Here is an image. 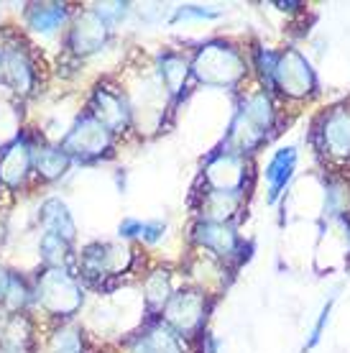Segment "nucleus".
<instances>
[{
	"label": "nucleus",
	"instance_id": "obj_1",
	"mask_svg": "<svg viewBox=\"0 0 350 353\" xmlns=\"http://www.w3.org/2000/svg\"><path fill=\"white\" fill-rule=\"evenodd\" d=\"M36 300L46 312L67 318L82 307V287L64 266H49L36 279Z\"/></svg>",
	"mask_w": 350,
	"mask_h": 353
},
{
	"label": "nucleus",
	"instance_id": "obj_2",
	"mask_svg": "<svg viewBox=\"0 0 350 353\" xmlns=\"http://www.w3.org/2000/svg\"><path fill=\"white\" fill-rule=\"evenodd\" d=\"M271 100L266 92H256L248 97L230 125V143L236 146L233 154L251 151L256 143H261L263 136L271 128Z\"/></svg>",
	"mask_w": 350,
	"mask_h": 353
},
{
	"label": "nucleus",
	"instance_id": "obj_3",
	"mask_svg": "<svg viewBox=\"0 0 350 353\" xmlns=\"http://www.w3.org/2000/svg\"><path fill=\"white\" fill-rule=\"evenodd\" d=\"M192 70L197 74V80L205 82V85H220V88H225V85H236L243 77L245 67L236 49L215 41V44L202 46L200 54L194 57Z\"/></svg>",
	"mask_w": 350,
	"mask_h": 353
},
{
	"label": "nucleus",
	"instance_id": "obj_4",
	"mask_svg": "<svg viewBox=\"0 0 350 353\" xmlns=\"http://www.w3.org/2000/svg\"><path fill=\"white\" fill-rule=\"evenodd\" d=\"M107 149H110V131L92 113L77 118V123L72 125L70 133L61 141V151L70 159L79 161L95 159V157H100Z\"/></svg>",
	"mask_w": 350,
	"mask_h": 353
},
{
	"label": "nucleus",
	"instance_id": "obj_5",
	"mask_svg": "<svg viewBox=\"0 0 350 353\" xmlns=\"http://www.w3.org/2000/svg\"><path fill=\"white\" fill-rule=\"evenodd\" d=\"M131 261V251L125 246H115V243H92L82 251L79 266L85 276H115L128 269Z\"/></svg>",
	"mask_w": 350,
	"mask_h": 353
},
{
	"label": "nucleus",
	"instance_id": "obj_6",
	"mask_svg": "<svg viewBox=\"0 0 350 353\" xmlns=\"http://www.w3.org/2000/svg\"><path fill=\"white\" fill-rule=\"evenodd\" d=\"M107 31H110V26L97 16V10L79 13L77 21H74V26H72V36H70L72 52L79 54V57L100 52L107 41Z\"/></svg>",
	"mask_w": 350,
	"mask_h": 353
},
{
	"label": "nucleus",
	"instance_id": "obj_7",
	"mask_svg": "<svg viewBox=\"0 0 350 353\" xmlns=\"http://www.w3.org/2000/svg\"><path fill=\"white\" fill-rule=\"evenodd\" d=\"M274 77L281 85V90L291 97H302L312 90V70L305 62V57L299 52H294V49H289L287 54L279 57Z\"/></svg>",
	"mask_w": 350,
	"mask_h": 353
},
{
	"label": "nucleus",
	"instance_id": "obj_8",
	"mask_svg": "<svg viewBox=\"0 0 350 353\" xmlns=\"http://www.w3.org/2000/svg\"><path fill=\"white\" fill-rule=\"evenodd\" d=\"M205 176H207V182L212 185V190H218V192H240V190H243V179H245L243 159H240L238 154H233V151L218 154V157L207 164Z\"/></svg>",
	"mask_w": 350,
	"mask_h": 353
},
{
	"label": "nucleus",
	"instance_id": "obj_9",
	"mask_svg": "<svg viewBox=\"0 0 350 353\" xmlns=\"http://www.w3.org/2000/svg\"><path fill=\"white\" fill-rule=\"evenodd\" d=\"M31 164H34V149H31V143L26 139L18 136L16 141H10L0 154V182L13 187V190L21 187Z\"/></svg>",
	"mask_w": 350,
	"mask_h": 353
},
{
	"label": "nucleus",
	"instance_id": "obj_10",
	"mask_svg": "<svg viewBox=\"0 0 350 353\" xmlns=\"http://www.w3.org/2000/svg\"><path fill=\"white\" fill-rule=\"evenodd\" d=\"M167 320L179 333H189L194 327H200L205 320V300L200 292H179L174 300L169 302Z\"/></svg>",
	"mask_w": 350,
	"mask_h": 353
},
{
	"label": "nucleus",
	"instance_id": "obj_11",
	"mask_svg": "<svg viewBox=\"0 0 350 353\" xmlns=\"http://www.w3.org/2000/svg\"><path fill=\"white\" fill-rule=\"evenodd\" d=\"M92 115L105 125L107 131L113 133V131H123L128 125L131 110H128L125 100L118 92L100 88L95 90V97H92Z\"/></svg>",
	"mask_w": 350,
	"mask_h": 353
},
{
	"label": "nucleus",
	"instance_id": "obj_12",
	"mask_svg": "<svg viewBox=\"0 0 350 353\" xmlns=\"http://www.w3.org/2000/svg\"><path fill=\"white\" fill-rule=\"evenodd\" d=\"M0 74L16 92H28L34 85V67L28 62L26 52L18 46H6L0 52Z\"/></svg>",
	"mask_w": 350,
	"mask_h": 353
},
{
	"label": "nucleus",
	"instance_id": "obj_13",
	"mask_svg": "<svg viewBox=\"0 0 350 353\" xmlns=\"http://www.w3.org/2000/svg\"><path fill=\"white\" fill-rule=\"evenodd\" d=\"M194 239L223 259L233 256L238 251V233L230 225H225V223H212V221L200 223L194 228Z\"/></svg>",
	"mask_w": 350,
	"mask_h": 353
},
{
	"label": "nucleus",
	"instance_id": "obj_14",
	"mask_svg": "<svg viewBox=\"0 0 350 353\" xmlns=\"http://www.w3.org/2000/svg\"><path fill=\"white\" fill-rule=\"evenodd\" d=\"M41 225L46 228V233H52V236H59L61 241H67L72 243L74 236H77V225L72 221V212L67 210V205L52 197V200H46L41 205Z\"/></svg>",
	"mask_w": 350,
	"mask_h": 353
},
{
	"label": "nucleus",
	"instance_id": "obj_15",
	"mask_svg": "<svg viewBox=\"0 0 350 353\" xmlns=\"http://www.w3.org/2000/svg\"><path fill=\"white\" fill-rule=\"evenodd\" d=\"M67 16H70L67 6H61V3H44V6H31L28 8L26 23L28 28H34L36 34L52 36L64 26Z\"/></svg>",
	"mask_w": 350,
	"mask_h": 353
},
{
	"label": "nucleus",
	"instance_id": "obj_16",
	"mask_svg": "<svg viewBox=\"0 0 350 353\" xmlns=\"http://www.w3.org/2000/svg\"><path fill=\"white\" fill-rule=\"evenodd\" d=\"M294 161H297V151L294 149H281L276 151V157L269 161L266 167V179H269V203L279 200L281 190L287 187L294 172Z\"/></svg>",
	"mask_w": 350,
	"mask_h": 353
},
{
	"label": "nucleus",
	"instance_id": "obj_17",
	"mask_svg": "<svg viewBox=\"0 0 350 353\" xmlns=\"http://www.w3.org/2000/svg\"><path fill=\"white\" fill-rule=\"evenodd\" d=\"M325 146L333 154H350V115L345 113H333L325 121Z\"/></svg>",
	"mask_w": 350,
	"mask_h": 353
},
{
	"label": "nucleus",
	"instance_id": "obj_18",
	"mask_svg": "<svg viewBox=\"0 0 350 353\" xmlns=\"http://www.w3.org/2000/svg\"><path fill=\"white\" fill-rule=\"evenodd\" d=\"M34 164H36V172H39V176L52 182V179H59V176L67 174V169H70L72 159L61 149L44 146V149L34 151Z\"/></svg>",
	"mask_w": 350,
	"mask_h": 353
},
{
	"label": "nucleus",
	"instance_id": "obj_19",
	"mask_svg": "<svg viewBox=\"0 0 350 353\" xmlns=\"http://www.w3.org/2000/svg\"><path fill=\"white\" fill-rule=\"evenodd\" d=\"M238 203H240V192H218V190H212L205 197L202 210L212 223H225V218H230L236 212Z\"/></svg>",
	"mask_w": 350,
	"mask_h": 353
},
{
	"label": "nucleus",
	"instance_id": "obj_20",
	"mask_svg": "<svg viewBox=\"0 0 350 353\" xmlns=\"http://www.w3.org/2000/svg\"><path fill=\"white\" fill-rule=\"evenodd\" d=\"M133 353H182V345L169 327H156L141 338Z\"/></svg>",
	"mask_w": 350,
	"mask_h": 353
},
{
	"label": "nucleus",
	"instance_id": "obj_21",
	"mask_svg": "<svg viewBox=\"0 0 350 353\" xmlns=\"http://www.w3.org/2000/svg\"><path fill=\"white\" fill-rule=\"evenodd\" d=\"M161 77L164 85L169 88V92H179L187 77V62L176 54H164L161 57Z\"/></svg>",
	"mask_w": 350,
	"mask_h": 353
},
{
	"label": "nucleus",
	"instance_id": "obj_22",
	"mask_svg": "<svg viewBox=\"0 0 350 353\" xmlns=\"http://www.w3.org/2000/svg\"><path fill=\"white\" fill-rule=\"evenodd\" d=\"M41 256L49 266H64L67 256H70V243L67 241H61L59 236H52V233H44V239H41Z\"/></svg>",
	"mask_w": 350,
	"mask_h": 353
},
{
	"label": "nucleus",
	"instance_id": "obj_23",
	"mask_svg": "<svg viewBox=\"0 0 350 353\" xmlns=\"http://www.w3.org/2000/svg\"><path fill=\"white\" fill-rule=\"evenodd\" d=\"M169 276L167 274H161V272H154L146 279V302H149V307L158 310V307H164L169 302Z\"/></svg>",
	"mask_w": 350,
	"mask_h": 353
},
{
	"label": "nucleus",
	"instance_id": "obj_24",
	"mask_svg": "<svg viewBox=\"0 0 350 353\" xmlns=\"http://www.w3.org/2000/svg\"><path fill=\"white\" fill-rule=\"evenodd\" d=\"M31 300V292L26 290V284L21 276H10V284H8V292H6V302H8L10 307H21V305H26Z\"/></svg>",
	"mask_w": 350,
	"mask_h": 353
},
{
	"label": "nucleus",
	"instance_id": "obj_25",
	"mask_svg": "<svg viewBox=\"0 0 350 353\" xmlns=\"http://www.w3.org/2000/svg\"><path fill=\"white\" fill-rule=\"evenodd\" d=\"M52 353H82L77 333L74 330H61L59 336H56V341H54Z\"/></svg>",
	"mask_w": 350,
	"mask_h": 353
},
{
	"label": "nucleus",
	"instance_id": "obj_26",
	"mask_svg": "<svg viewBox=\"0 0 350 353\" xmlns=\"http://www.w3.org/2000/svg\"><path fill=\"white\" fill-rule=\"evenodd\" d=\"M97 16L105 21L107 26L110 23H118L121 18H125V13H128V6L125 3H105V6H97Z\"/></svg>",
	"mask_w": 350,
	"mask_h": 353
},
{
	"label": "nucleus",
	"instance_id": "obj_27",
	"mask_svg": "<svg viewBox=\"0 0 350 353\" xmlns=\"http://www.w3.org/2000/svg\"><path fill=\"white\" fill-rule=\"evenodd\" d=\"M276 62H279V57L271 52H266V49H261L258 52V67H261V72L271 80L274 77V72H276Z\"/></svg>",
	"mask_w": 350,
	"mask_h": 353
},
{
	"label": "nucleus",
	"instance_id": "obj_28",
	"mask_svg": "<svg viewBox=\"0 0 350 353\" xmlns=\"http://www.w3.org/2000/svg\"><path fill=\"white\" fill-rule=\"evenodd\" d=\"M161 233H164V223H143L141 225V236L138 239H143L146 243H156L158 239H161Z\"/></svg>",
	"mask_w": 350,
	"mask_h": 353
},
{
	"label": "nucleus",
	"instance_id": "obj_29",
	"mask_svg": "<svg viewBox=\"0 0 350 353\" xmlns=\"http://www.w3.org/2000/svg\"><path fill=\"white\" fill-rule=\"evenodd\" d=\"M141 225H143V223L136 221V218H125V221L121 223V236L123 239H138Z\"/></svg>",
	"mask_w": 350,
	"mask_h": 353
},
{
	"label": "nucleus",
	"instance_id": "obj_30",
	"mask_svg": "<svg viewBox=\"0 0 350 353\" xmlns=\"http://www.w3.org/2000/svg\"><path fill=\"white\" fill-rule=\"evenodd\" d=\"M327 315H330V305H327V307L322 310V315H320V320H317V325H315V330H312V341H309V348H312V345L317 343V341H320V336H322V327H325V323H327Z\"/></svg>",
	"mask_w": 350,
	"mask_h": 353
},
{
	"label": "nucleus",
	"instance_id": "obj_31",
	"mask_svg": "<svg viewBox=\"0 0 350 353\" xmlns=\"http://www.w3.org/2000/svg\"><path fill=\"white\" fill-rule=\"evenodd\" d=\"M10 276H13V274H8L3 266H0V300H6V292H8Z\"/></svg>",
	"mask_w": 350,
	"mask_h": 353
},
{
	"label": "nucleus",
	"instance_id": "obj_32",
	"mask_svg": "<svg viewBox=\"0 0 350 353\" xmlns=\"http://www.w3.org/2000/svg\"><path fill=\"white\" fill-rule=\"evenodd\" d=\"M0 353H10V351H0Z\"/></svg>",
	"mask_w": 350,
	"mask_h": 353
}]
</instances>
